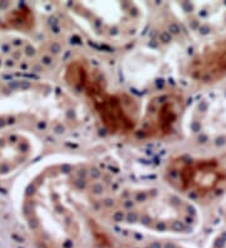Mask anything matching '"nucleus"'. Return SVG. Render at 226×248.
<instances>
[{"label": "nucleus", "mask_w": 226, "mask_h": 248, "mask_svg": "<svg viewBox=\"0 0 226 248\" xmlns=\"http://www.w3.org/2000/svg\"><path fill=\"white\" fill-rule=\"evenodd\" d=\"M67 82L85 94L93 106L104 127L115 134H126L135 129L136 118L131 100L105 89L102 78L86 64L74 62L66 70Z\"/></svg>", "instance_id": "nucleus-1"}, {"label": "nucleus", "mask_w": 226, "mask_h": 248, "mask_svg": "<svg viewBox=\"0 0 226 248\" xmlns=\"http://www.w3.org/2000/svg\"><path fill=\"white\" fill-rule=\"evenodd\" d=\"M167 177L178 191L191 196H208L226 185V167L217 159L176 158L167 170Z\"/></svg>", "instance_id": "nucleus-2"}, {"label": "nucleus", "mask_w": 226, "mask_h": 248, "mask_svg": "<svg viewBox=\"0 0 226 248\" xmlns=\"http://www.w3.org/2000/svg\"><path fill=\"white\" fill-rule=\"evenodd\" d=\"M147 202L137 201V203L143 204V212H137L139 221L151 228H161L162 231H180L186 230L192 219V211L181 203L175 197L160 196L156 201L154 193V201L150 198V194L146 193Z\"/></svg>", "instance_id": "nucleus-3"}, {"label": "nucleus", "mask_w": 226, "mask_h": 248, "mask_svg": "<svg viewBox=\"0 0 226 248\" xmlns=\"http://www.w3.org/2000/svg\"><path fill=\"white\" fill-rule=\"evenodd\" d=\"M187 73L200 83H214L226 77V38L205 46L193 57Z\"/></svg>", "instance_id": "nucleus-4"}, {"label": "nucleus", "mask_w": 226, "mask_h": 248, "mask_svg": "<svg viewBox=\"0 0 226 248\" xmlns=\"http://www.w3.org/2000/svg\"><path fill=\"white\" fill-rule=\"evenodd\" d=\"M176 102L169 98H161L151 104L146 114V132L152 136H166L171 132L177 119Z\"/></svg>", "instance_id": "nucleus-5"}, {"label": "nucleus", "mask_w": 226, "mask_h": 248, "mask_svg": "<svg viewBox=\"0 0 226 248\" xmlns=\"http://www.w3.org/2000/svg\"><path fill=\"white\" fill-rule=\"evenodd\" d=\"M30 155V145L24 137L9 134L0 138V174L15 170Z\"/></svg>", "instance_id": "nucleus-6"}, {"label": "nucleus", "mask_w": 226, "mask_h": 248, "mask_svg": "<svg viewBox=\"0 0 226 248\" xmlns=\"http://www.w3.org/2000/svg\"><path fill=\"white\" fill-rule=\"evenodd\" d=\"M158 248H180V247H177V246H163V247H158Z\"/></svg>", "instance_id": "nucleus-7"}]
</instances>
